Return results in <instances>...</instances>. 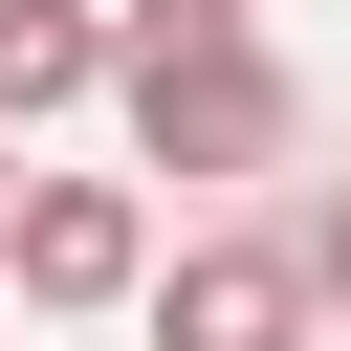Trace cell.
<instances>
[{
	"label": "cell",
	"mask_w": 351,
	"mask_h": 351,
	"mask_svg": "<svg viewBox=\"0 0 351 351\" xmlns=\"http://www.w3.org/2000/svg\"><path fill=\"white\" fill-rule=\"evenodd\" d=\"M110 110H132V154H154V176H219V197H263V176L307 154L285 44H263V22H176V0H132V22H110Z\"/></svg>",
	"instance_id": "cell-1"
},
{
	"label": "cell",
	"mask_w": 351,
	"mask_h": 351,
	"mask_svg": "<svg viewBox=\"0 0 351 351\" xmlns=\"http://www.w3.org/2000/svg\"><path fill=\"white\" fill-rule=\"evenodd\" d=\"M154 285V197L132 176H22L0 197V307H132Z\"/></svg>",
	"instance_id": "cell-2"
},
{
	"label": "cell",
	"mask_w": 351,
	"mask_h": 351,
	"mask_svg": "<svg viewBox=\"0 0 351 351\" xmlns=\"http://www.w3.org/2000/svg\"><path fill=\"white\" fill-rule=\"evenodd\" d=\"M132 307H154V351H307V329H329L307 263H285V219H197Z\"/></svg>",
	"instance_id": "cell-3"
},
{
	"label": "cell",
	"mask_w": 351,
	"mask_h": 351,
	"mask_svg": "<svg viewBox=\"0 0 351 351\" xmlns=\"http://www.w3.org/2000/svg\"><path fill=\"white\" fill-rule=\"evenodd\" d=\"M88 88H110V0H0V154L44 110H88Z\"/></svg>",
	"instance_id": "cell-4"
},
{
	"label": "cell",
	"mask_w": 351,
	"mask_h": 351,
	"mask_svg": "<svg viewBox=\"0 0 351 351\" xmlns=\"http://www.w3.org/2000/svg\"><path fill=\"white\" fill-rule=\"evenodd\" d=\"M285 263H307V307H351V176H329V197L285 219Z\"/></svg>",
	"instance_id": "cell-5"
},
{
	"label": "cell",
	"mask_w": 351,
	"mask_h": 351,
	"mask_svg": "<svg viewBox=\"0 0 351 351\" xmlns=\"http://www.w3.org/2000/svg\"><path fill=\"white\" fill-rule=\"evenodd\" d=\"M176 22H263V0H176Z\"/></svg>",
	"instance_id": "cell-6"
}]
</instances>
